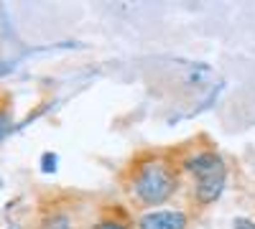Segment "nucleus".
Returning <instances> with one entry per match:
<instances>
[{
    "mask_svg": "<svg viewBox=\"0 0 255 229\" xmlns=\"http://www.w3.org/2000/svg\"><path fill=\"white\" fill-rule=\"evenodd\" d=\"M133 196L145 206H158L176 191V173L163 160H145L133 171Z\"/></svg>",
    "mask_w": 255,
    "mask_h": 229,
    "instance_id": "obj_1",
    "label": "nucleus"
},
{
    "mask_svg": "<svg viewBox=\"0 0 255 229\" xmlns=\"http://www.w3.org/2000/svg\"><path fill=\"white\" fill-rule=\"evenodd\" d=\"M189 173L194 176L197 183V201L199 204H212L225 189V178H227V168L217 153H197L194 158L186 160Z\"/></svg>",
    "mask_w": 255,
    "mask_h": 229,
    "instance_id": "obj_2",
    "label": "nucleus"
},
{
    "mask_svg": "<svg viewBox=\"0 0 255 229\" xmlns=\"http://www.w3.org/2000/svg\"><path fill=\"white\" fill-rule=\"evenodd\" d=\"M138 229H186V214L176 209H158L140 217Z\"/></svg>",
    "mask_w": 255,
    "mask_h": 229,
    "instance_id": "obj_3",
    "label": "nucleus"
},
{
    "mask_svg": "<svg viewBox=\"0 0 255 229\" xmlns=\"http://www.w3.org/2000/svg\"><path fill=\"white\" fill-rule=\"evenodd\" d=\"M44 229H69V219L64 214H54L51 219H46Z\"/></svg>",
    "mask_w": 255,
    "mask_h": 229,
    "instance_id": "obj_4",
    "label": "nucleus"
},
{
    "mask_svg": "<svg viewBox=\"0 0 255 229\" xmlns=\"http://www.w3.org/2000/svg\"><path fill=\"white\" fill-rule=\"evenodd\" d=\"M232 229H255V222H250V219H235V222H232Z\"/></svg>",
    "mask_w": 255,
    "mask_h": 229,
    "instance_id": "obj_5",
    "label": "nucleus"
},
{
    "mask_svg": "<svg viewBox=\"0 0 255 229\" xmlns=\"http://www.w3.org/2000/svg\"><path fill=\"white\" fill-rule=\"evenodd\" d=\"M97 229H128V227H125L123 222H115V219H113V222H102Z\"/></svg>",
    "mask_w": 255,
    "mask_h": 229,
    "instance_id": "obj_6",
    "label": "nucleus"
},
{
    "mask_svg": "<svg viewBox=\"0 0 255 229\" xmlns=\"http://www.w3.org/2000/svg\"><path fill=\"white\" fill-rule=\"evenodd\" d=\"M8 125H10V120H8V115H3V112H0V135H3V133L8 130Z\"/></svg>",
    "mask_w": 255,
    "mask_h": 229,
    "instance_id": "obj_7",
    "label": "nucleus"
}]
</instances>
